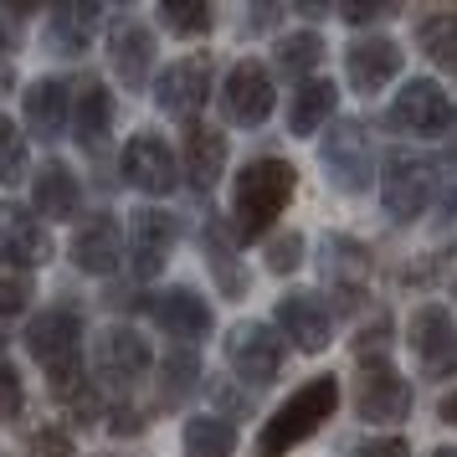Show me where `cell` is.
Returning a JSON list of instances; mask_svg holds the SVG:
<instances>
[{"label": "cell", "mask_w": 457, "mask_h": 457, "mask_svg": "<svg viewBox=\"0 0 457 457\" xmlns=\"http://www.w3.org/2000/svg\"><path fill=\"white\" fill-rule=\"evenodd\" d=\"M298 190V170L278 154H257L231 180V231L237 242H262Z\"/></svg>", "instance_id": "obj_1"}, {"label": "cell", "mask_w": 457, "mask_h": 457, "mask_svg": "<svg viewBox=\"0 0 457 457\" xmlns=\"http://www.w3.org/2000/svg\"><path fill=\"white\" fill-rule=\"evenodd\" d=\"M334 411H339V380H334V375L303 380V386L262 421V432L252 442V457H288L293 447H303Z\"/></svg>", "instance_id": "obj_2"}, {"label": "cell", "mask_w": 457, "mask_h": 457, "mask_svg": "<svg viewBox=\"0 0 457 457\" xmlns=\"http://www.w3.org/2000/svg\"><path fill=\"white\" fill-rule=\"evenodd\" d=\"M416 406L411 380L391 365L386 350L354 354V416L365 427H401Z\"/></svg>", "instance_id": "obj_3"}, {"label": "cell", "mask_w": 457, "mask_h": 457, "mask_svg": "<svg viewBox=\"0 0 457 457\" xmlns=\"http://www.w3.org/2000/svg\"><path fill=\"white\" fill-rule=\"evenodd\" d=\"M436 195V160L416 154V149H391L380 160V211L395 227H411L427 216Z\"/></svg>", "instance_id": "obj_4"}, {"label": "cell", "mask_w": 457, "mask_h": 457, "mask_svg": "<svg viewBox=\"0 0 457 457\" xmlns=\"http://www.w3.org/2000/svg\"><path fill=\"white\" fill-rule=\"evenodd\" d=\"M319 278L329 288V309L339 313H360L370 303V278H375V257L370 247L350 237V231H329L319 242Z\"/></svg>", "instance_id": "obj_5"}, {"label": "cell", "mask_w": 457, "mask_h": 457, "mask_svg": "<svg viewBox=\"0 0 457 457\" xmlns=\"http://www.w3.org/2000/svg\"><path fill=\"white\" fill-rule=\"evenodd\" d=\"M319 165H324V180L339 195H365L370 180L380 175L370 134H365V119H334L324 129V139H319Z\"/></svg>", "instance_id": "obj_6"}, {"label": "cell", "mask_w": 457, "mask_h": 457, "mask_svg": "<svg viewBox=\"0 0 457 457\" xmlns=\"http://www.w3.org/2000/svg\"><path fill=\"white\" fill-rule=\"evenodd\" d=\"M453 124H457V108L442 93V83H432V78L401 83V93L386 108V129L391 134H411V139H442Z\"/></svg>", "instance_id": "obj_7"}, {"label": "cell", "mask_w": 457, "mask_h": 457, "mask_svg": "<svg viewBox=\"0 0 457 457\" xmlns=\"http://www.w3.org/2000/svg\"><path fill=\"white\" fill-rule=\"evenodd\" d=\"M406 345H411L416 370L427 380H453L457 375V319L447 303H421L406 319Z\"/></svg>", "instance_id": "obj_8"}, {"label": "cell", "mask_w": 457, "mask_h": 457, "mask_svg": "<svg viewBox=\"0 0 457 457\" xmlns=\"http://www.w3.org/2000/svg\"><path fill=\"white\" fill-rule=\"evenodd\" d=\"M227 365L242 386H252V391H257V386H272V380L283 375V334L272 329V324H262V319L231 324Z\"/></svg>", "instance_id": "obj_9"}, {"label": "cell", "mask_w": 457, "mask_h": 457, "mask_svg": "<svg viewBox=\"0 0 457 457\" xmlns=\"http://www.w3.org/2000/svg\"><path fill=\"white\" fill-rule=\"evenodd\" d=\"M272 329L283 334V345L303 354H319L334 345V309L309 288H288L272 303Z\"/></svg>", "instance_id": "obj_10"}, {"label": "cell", "mask_w": 457, "mask_h": 457, "mask_svg": "<svg viewBox=\"0 0 457 457\" xmlns=\"http://www.w3.org/2000/svg\"><path fill=\"white\" fill-rule=\"evenodd\" d=\"M211 83H216V62L206 52H190V57H175V62L154 78V104L170 119H201V108L211 98Z\"/></svg>", "instance_id": "obj_11"}, {"label": "cell", "mask_w": 457, "mask_h": 457, "mask_svg": "<svg viewBox=\"0 0 457 457\" xmlns=\"http://www.w3.org/2000/svg\"><path fill=\"white\" fill-rule=\"evenodd\" d=\"M272 104H278V87H272V67L257 62V57H242L231 62L227 83H221V108L237 129H262L272 119Z\"/></svg>", "instance_id": "obj_12"}, {"label": "cell", "mask_w": 457, "mask_h": 457, "mask_svg": "<svg viewBox=\"0 0 457 457\" xmlns=\"http://www.w3.org/2000/svg\"><path fill=\"white\" fill-rule=\"evenodd\" d=\"M93 375H98L104 386H113V391H134V386L149 375L145 334L129 329V324L98 329V339H93Z\"/></svg>", "instance_id": "obj_13"}, {"label": "cell", "mask_w": 457, "mask_h": 457, "mask_svg": "<svg viewBox=\"0 0 457 457\" xmlns=\"http://www.w3.org/2000/svg\"><path fill=\"white\" fill-rule=\"evenodd\" d=\"M180 242V221L170 216L165 206H139L134 221H129V268L139 283H154L165 272L170 252Z\"/></svg>", "instance_id": "obj_14"}, {"label": "cell", "mask_w": 457, "mask_h": 457, "mask_svg": "<svg viewBox=\"0 0 457 457\" xmlns=\"http://www.w3.org/2000/svg\"><path fill=\"white\" fill-rule=\"evenodd\" d=\"M0 262L21 272H37L52 262V231L31 206L0 201Z\"/></svg>", "instance_id": "obj_15"}, {"label": "cell", "mask_w": 457, "mask_h": 457, "mask_svg": "<svg viewBox=\"0 0 457 457\" xmlns=\"http://www.w3.org/2000/svg\"><path fill=\"white\" fill-rule=\"evenodd\" d=\"M145 313H149V324H154V329H165L180 350L201 345V339H211V329H216L211 303L195 288H165V293H154V298H145Z\"/></svg>", "instance_id": "obj_16"}, {"label": "cell", "mask_w": 457, "mask_h": 457, "mask_svg": "<svg viewBox=\"0 0 457 457\" xmlns=\"http://www.w3.org/2000/svg\"><path fill=\"white\" fill-rule=\"evenodd\" d=\"M104 46H108L113 78H119L129 93H145L149 78H154V31H149L139 16H113Z\"/></svg>", "instance_id": "obj_17"}, {"label": "cell", "mask_w": 457, "mask_h": 457, "mask_svg": "<svg viewBox=\"0 0 457 457\" xmlns=\"http://www.w3.org/2000/svg\"><path fill=\"white\" fill-rule=\"evenodd\" d=\"M119 165H124V180L139 195H170V190L180 186V154L160 139V134H134L119 154Z\"/></svg>", "instance_id": "obj_18"}, {"label": "cell", "mask_w": 457, "mask_h": 457, "mask_svg": "<svg viewBox=\"0 0 457 457\" xmlns=\"http://www.w3.org/2000/svg\"><path fill=\"white\" fill-rule=\"evenodd\" d=\"M401 42L395 37H386V31H360L350 42V52H345V78H350L354 93H365V98H375L386 83H395L401 78Z\"/></svg>", "instance_id": "obj_19"}, {"label": "cell", "mask_w": 457, "mask_h": 457, "mask_svg": "<svg viewBox=\"0 0 457 457\" xmlns=\"http://www.w3.org/2000/svg\"><path fill=\"white\" fill-rule=\"evenodd\" d=\"M26 350L42 370H57L67 360H83V319L67 309H42L26 324Z\"/></svg>", "instance_id": "obj_20"}, {"label": "cell", "mask_w": 457, "mask_h": 457, "mask_svg": "<svg viewBox=\"0 0 457 457\" xmlns=\"http://www.w3.org/2000/svg\"><path fill=\"white\" fill-rule=\"evenodd\" d=\"M129 257V242L119 221L98 211V216H83V227L72 231V268L87 272V278H108V272H119V262Z\"/></svg>", "instance_id": "obj_21"}, {"label": "cell", "mask_w": 457, "mask_h": 457, "mask_svg": "<svg viewBox=\"0 0 457 457\" xmlns=\"http://www.w3.org/2000/svg\"><path fill=\"white\" fill-rule=\"evenodd\" d=\"M227 170V134L206 119H190L186 124V145H180V180L195 195H211L216 180Z\"/></svg>", "instance_id": "obj_22"}, {"label": "cell", "mask_w": 457, "mask_h": 457, "mask_svg": "<svg viewBox=\"0 0 457 457\" xmlns=\"http://www.w3.org/2000/svg\"><path fill=\"white\" fill-rule=\"evenodd\" d=\"M21 119L31 129V139L57 145L67 129H72V83L67 78H37L21 98Z\"/></svg>", "instance_id": "obj_23"}, {"label": "cell", "mask_w": 457, "mask_h": 457, "mask_svg": "<svg viewBox=\"0 0 457 457\" xmlns=\"http://www.w3.org/2000/svg\"><path fill=\"white\" fill-rule=\"evenodd\" d=\"M201 257H206L211 278H216V288L227 293V298H247V288H252L247 262L237 257V231L221 216H206V227H201Z\"/></svg>", "instance_id": "obj_24"}, {"label": "cell", "mask_w": 457, "mask_h": 457, "mask_svg": "<svg viewBox=\"0 0 457 457\" xmlns=\"http://www.w3.org/2000/svg\"><path fill=\"white\" fill-rule=\"evenodd\" d=\"M46 391H52V401H57L78 427H83V421H98V411H104L98 375L87 370L83 360H67V365H57V370H46Z\"/></svg>", "instance_id": "obj_25"}, {"label": "cell", "mask_w": 457, "mask_h": 457, "mask_svg": "<svg viewBox=\"0 0 457 457\" xmlns=\"http://www.w3.org/2000/svg\"><path fill=\"white\" fill-rule=\"evenodd\" d=\"M113 129V93L98 78H78L72 87V139L83 149H104Z\"/></svg>", "instance_id": "obj_26"}, {"label": "cell", "mask_w": 457, "mask_h": 457, "mask_svg": "<svg viewBox=\"0 0 457 457\" xmlns=\"http://www.w3.org/2000/svg\"><path fill=\"white\" fill-rule=\"evenodd\" d=\"M83 206V186H78V175L62 165V160H46L37 170V180H31V211L42 216V221H72Z\"/></svg>", "instance_id": "obj_27"}, {"label": "cell", "mask_w": 457, "mask_h": 457, "mask_svg": "<svg viewBox=\"0 0 457 457\" xmlns=\"http://www.w3.org/2000/svg\"><path fill=\"white\" fill-rule=\"evenodd\" d=\"M334 113H339V87L329 78H309V83L293 87L288 98V134L313 139L324 124H334Z\"/></svg>", "instance_id": "obj_28"}, {"label": "cell", "mask_w": 457, "mask_h": 457, "mask_svg": "<svg viewBox=\"0 0 457 457\" xmlns=\"http://www.w3.org/2000/svg\"><path fill=\"white\" fill-rule=\"evenodd\" d=\"M195 386H201V360H195V350H170L154 365V406L160 411L186 406L190 395H195Z\"/></svg>", "instance_id": "obj_29"}, {"label": "cell", "mask_w": 457, "mask_h": 457, "mask_svg": "<svg viewBox=\"0 0 457 457\" xmlns=\"http://www.w3.org/2000/svg\"><path fill=\"white\" fill-rule=\"evenodd\" d=\"M93 26H98V5H57L46 16V46L57 57H83L93 42Z\"/></svg>", "instance_id": "obj_30"}, {"label": "cell", "mask_w": 457, "mask_h": 457, "mask_svg": "<svg viewBox=\"0 0 457 457\" xmlns=\"http://www.w3.org/2000/svg\"><path fill=\"white\" fill-rule=\"evenodd\" d=\"M324 62V37L319 31H283L278 42H272V67L293 78V83H309L313 72Z\"/></svg>", "instance_id": "obj_31"}, {"label": "cell", "mask_w": 457, "mask_h": 457, "mask_svg": "<svg viewBox=\"0 0 457 457\" xmlns=\"http://www.w3.org/2000/svg\"><path fill=\"white\" fill-rule=\"evenodd\" d=\"M416 46L427 52V62L457 78V11H432L416 21Z\"/></svg>", "instance_id": "obj_32"}, {"label": "cell", "mask_w": 457, "mask_h": 457, "mask_svg": "<svg viewBox=\"0 0 457 457\" xmlns=\"http://www.w3.org/2000/svg\"><path fill=\"white\" fill-rule=\"evenodd\" d=\"M186 457H231L237 453V427L227 416H190L186 432H180Z\"/></svg>", "instance_id": "obj_33"}, {"label": "cell", "mask_w": 457, "mask_h": 457, "mask_svg": "<svg viewBox=\"0 0 457 457\" xmlns=\"http://www.w3.org/2000/svg\"><path fill=\"white\" fill-rule=\"evenodd\" d=\"M154 21L165 26V31H175V37L195 42V37H206L211 26H216V16H211V5H201V0H165L154 11Z\"/></svg>", "instance_id": "obj_34"}, {"label": "cell", "mask_w": 457, "mask_h": 457, "mask_svg": "<svg viewBox=\"0 0 457 457\" xmlns=\"http://www.w3.org/2000/svg\"><path fill=\"white\" fill-rule=\"evenodd\" d=\"M26 180V134L16 119L0 113V186H21Z\"/></svg>", "instance_id": "obj_35"}, {"label": "cell", "mask_w": 457, "mask_h": 457, "mask_svg": "<svg viewBox=\"0 0 457 457\" xmlns=\"http://www.w3.org/2000/svg\"><path fill=\"white\" fill-rule=\"evenodd\" d=\"M31 272H21V268H5L0 262V319H16V313H26L31 309Z\"/></svg>", "instance_id": "obj_36"}, {"label": "cell", "mask_w": 457, "mask_h": 457, "mask_svg": "<svg viewBox=\"0 0 457 457\" xmlns=\"http://www.w3.org/2000/svg\"><path fill=\"white\" fill-rule=\"evenodd\" d=\"M298 268H303V237H298V231L272 237V242H268V272L288 278V272H298Z\"/></svg>", "instance_id": "obj_37"}, {"label": "cell", "mask_w": 457, "mask_h": 457, "mask_svg": "<svg viewBox=\"0 0 457 457\" xmlns=\"http://www.w3.org/2000/svg\"><path fill=\"white\" fill-rule=\"evenodd\" d=\"M26 406V386H21V370L11 365V360H0V427L5 421H16Z\"/></svg>", "instance_id": "obj_38"}, {"label": "cell", "mask_w": 457, "mask_h": 457, "mask_svg": "<svg viewBox=\"0 0 457 457\" xmlns=\"http://www.w3.org/2000/svg\"><path fill=\"white\" fill-rule=\"evenodd\" d=\"M26 453L31 457H72V432L67 427H37L26 436Z\"/></svg>", "instance_id": "obj_39"}, {"label": "cell", "mask_w": 457, "mask_h": 457, "mask_svg": "<svg viewBox=\"0 0 457 457\" xmlns=\"http://www.w3.org/2000/svg\"><path fill=\"white\" fill-rule=\"evenodd\" d=\"M401 5H391V0H380V5H339V16L350 26H375V21H391Z\"/></svg>", "instance_id": "obj_40"}, {"label": "cell", "mask_w": 457, "mask_h": 457, "mask_svg": "<svg viewBox=\"0 0 457 457\" xmlns=\"http://www.w3.org/2000/svg\"><path fill=\"white\" fill-rule=\"evenodd\" d=\"M108 411H113V416H108V427H113L119 436H134L149 421V411H139L134 401H119V406H108Z\"/></svg>", "instance_id": "obj_41"}, {"label": "cell", "mask_w": 457, "mask_h": 457, "mask_svg": "<svg viewBox=\"0 0 457 457\" xmlns=\"http://www.w3.org/2000/svg\"><path fill=\"white\" fill-rule=\"evenodd\" d=\"M354 457H411V442L406 436H375L365 447H354Z\"/></svg>", "instance_id": "obj_42"}, {"label": "cell", "mask_w": 457, "mask_h": 457, "mask_svg": "<svg viewBox=\"0 0 457 457\" xmlns=\"http://www.w3.org/2000/svg\"><path fill=\"white\" fill-rule=\"evenodd\" d=\"M211 395L221 401V411H227V421H231V416H237V421L247 416V395H242V391H227V386H216V391H211Z\"/></svg>", "instance_id": "obj_43"}, {"label": "cell", "mask_w": 457, "mask_h": 457, "mask_svg": "<svg viewBox=\"0 0 457 457\" xmlns=\"http://www.w3.org/2000/svg\"><path fill=\"white\" fill-rule=\"evenodd\" d=\"M11 46H16V26H11V16H5V11H0V57H5Z\"/></svg>", "instance_id": "obj_44"}, {"label": "cell", "mask_w": 457, "mask_h": 457, "mask_svg": "<svg viewBox=\"0 0 457 457\" xmlns=\"http://www.w3.org/2000/svg\"><path fill=\"white\" fill-rule=\"evenodd\" d=\"M436 416H442V421H447V427H457V391L447 395V401H442V406H436Z\"/></svg>", "instance_id": "obj_45"}, {"label": "cell", "mask_w": 457, "mask_h": 457, "mask_svg": "<svg viewBox=\"0 0 457 457\" xmlns=\"http://www.w3.org/2000/svg\"><path fill=\"white\" fill-rule=\"evenodd\" d=\"M11 83H16V78H11V67H0V98L11 93Z\"/></svg>", "instance_id": "obj_46"}, {"label": "cell", "mask_w": 457, "mask_h": 457, "mask_svg": "<svg viewBox=\"0 0 457 457\" xmlns=\"http://www.w3.org/2000/svg\"><path fill=\"white\" fill-rule=\"evenodd\" d=\"M432 457H457V447H436V453Z\"/></svg>", "instance_id": "obj_47"}, {"label": "cell", "mask_w": 457, "mask_h": 457, "mask_svg": "<svg viewBox=\"0 0 457 457\" xmlns=\"http://www.w3.org/2000/svg\"><path fill=\"white\" fill-rule=\"evenodd\" d=\"M453 298H457V283H453Z\"/></svg>", "instance_id": "obj_48"}]
</instances>
